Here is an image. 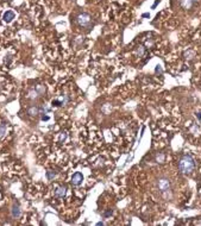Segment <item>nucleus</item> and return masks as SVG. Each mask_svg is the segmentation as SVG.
Instances as JSON below:
<instances>
[{"label":"nucleus","instance_id":"f257e3e1","mask_svg":"<svg viewBox=\"0 0 201 226\" xmlns=\"http://www.w3.org/2000/svg\"><path fill=\"white\" fill-rule=\"evenodd\" d=\"M178 169L181 174L183 175H189L194 172L195 169V160L190 155H183L180 161H178Z\"/></svg>","mask_w":201,"mask_h":226},{"label":"nucleus","instance_id":"f03ea898","mask_svg":"<svg viewBox=\"0 0 201 226\" xmlns=\"http://www.w3.org/2000/svg\"><path fill=\"white\" fill-rule=\"evenodd\" d=\"M170 187H172V183H170V180L167 177H160L157 180V188L160 190L161 193L167 198V193H170Z\"/></svg>","mask_w":201,"mask_h":226},{"label":"nucleus","instance_id":"7ed1b4c3","mask_svg":"<svg viewBox=\"0 0 201 226\" xmlns=\"http://www.w3.org/2000/svg\"><path fill=\"white\" fill-rule=\"evenodd\" d=\"M76 22L81 28H89L90 24H92V16H90L89 13L82 12V13H80V14L77 16Z\"/></svg>","mask_w":201,"mask_h":226},{"label":"nucleus","instance_id":"20e7f679","mask_svg":"<svg viewBox=\"0 0 201 226\" xmlns=\"http://www.w3.org/2000/svg\"><path fill=\"white\" fill-rule=\"evenodd\" d=\"M82 181H83V175L80 172H76L75 174H73L70 183L73 184V186H75V187H79L80 184L82 183Z\"/></svg>","mask_w":201,"mask_h":226},{"label":"nucleus","instance_id":"39448f33","mask_svg":"<svg viewBox=\"0 0 201 226\" xmlns=\"http://www.w3.org/2000/svg\"><path fill=\"white\" fill-rule=\"evenodd\" d=\"M196 0H180V6L183 10H190L195 5Z\"/></svg>","mask_w":201,"mask_h":226},{"label":"nucleus","instance_id":"423d86ee","mask_svg":"<svg viewBox=\"0 0 201 226\" xmlns=\"http://www.w3.org/2000/svg\"><path fill=\"white\" fill-rule=\"evenodd\" d=\"M68 96L67 95H63L62 98H59V99H55V100H53V102H51V105L55 107H59V106H64V105H67V102H68Z\"/></svg>","mask_w":201,"mask_h":226},{"label":"nucleus","instance_id":"0eeeda50","mask_svg":"<svg viewBox=\"0 0 201 226\" xmlns=\"http://www.w3.org/2000/svg\"><path fill=\"white\" fill-rule=\"evenodd\" d=\"M11 214H12V217H13V218H16V219L20 218V215H22V208H20V206H19V203H14V205L12 206Z\"/></svg>","mask_w":201,"mask_h":226},{"label":"nucleus","instance_id":"6e6552de","mask_svg":"<svg viewBox=\"0 0 201 226\" xmlns=\"http://www.w3.org/2000/svg\"><path fill=\"white\" fill-rule=\"evenodd\" d=\"M67 194V187L65 186H59L55 189V196L57 198H64Z\"/></svg>","mask_w":201,"mask_h":226},{"label":"nucleus","instance_id":"1a4fd4ad","mask_svg":"<svg viewBox=\"0 0 201 226\" xmlns=\"http://www.w3.org/2000/svg\"><path fill=\"white\" fill-rule=\"evenodd\" d=\"M14 17H16V13L13 11H6L4 13V16H3V20L5 23H11L12 20L14 19Z\"/></svg>","mask_w":201,"mask_h":226},{"label":"nucleus","instance_id":"9d476101","mask_svg":"<svg viewBox=\"0 0 201 226\" xmlns=\"http://www.w3.org/2000/svg\"><path fill=\"white\" fill-rule=\"evenodd\" d=\"M28 114L31 116V117H37L38 114H41V111H39V107L37 106H30L28 108Z\"/></svg>","mask_w":201,"mask_h":226},{"label":"nucleus","instance_id":"9b49d317","mask_svg":"<svg viewBox=\"0 0 201 226\" xmlns=\"http://www.w3.org/2000/svg\"><path fill=\"white\" fill-rule=\"evenodd\" d=\"M155 161H156V163L163 164L166 162V154L164 152H157L156 156H155Z\"/></svg>","mask_w":201,"mask_h":226},{"label":"nucleus","instance_id":"f8f14e48","mask_svg":"<svg viewBox=\"0 0 201 226\" xmlns=\"http://www.w3.org/2000/svg\"><path fill=\"white\" fill-rule=\"evenodd\" d=\"M136 53L139 57H143V56L145 55V53H147V48L144 47L143 44H139V45H137L136 48Z\"/></svg>","mask_w":201,"mask_h":226},{"label":"nucleus","instance_id":"ddd939ff","mask_svg":"<svg viewBox=\"0 0 201 226\" xmlns=\"http://www.w3.org/2000/svg\"><path fill=\"white\" fill-rule=\"evenodd\" d=\"M41 96V94L38 93V90L36 88L34 89H30L29 90V98L31 99V100H36V99H38Z\"/></svg>","mask_w":201,"mask_h":226},{"label":"nucleus","instance_id":"4468645a","mask_svg":"<svg viewBox=\"0 0 201 226\" xmlns=\"http://www.w3.org/2000/svg\"><path fill=\"white\" fill-rule=\"evenodd\" d=\"M183 57H184V59H193L195 57V51L188 49L187 51H184L183 53Z\"/></svg>","mask_w":201,"mask_h":226},{"label":"nucleus","instance_id":"2eb2a0df","mask_svg":"<svg viewBox=\"0 0 201 226\" xmlns=\"http://www.w3.org/2000/svg\"><path fill=\"white\" fill-rule=\"evenodd\" d=\"M56 175H57V172H55V170H48L47 174H45V176H47L49 181H53L54 178L56 177Z\"/></svg>","mask_w":201,"mask_h":226},{"label":"nucleus","instance_id":"dca6fc26","mask_svg":"<svg viewBox=\"0 0 201 226\" xmlns=\"http://www.w3.org/2000/svg\"><path fill=\"white\" fill-rule=\"evenodd\" d=\"M6 130H7V124L6 123L0 124V138H3L6 135Z\"/></svg>","mask_w":201,"mask_h":226},{"label":"nucleus","instance_id":"f3484780","mask_svg":"<svg viewBox=\"0 0 201 226\" xmlns=\"http://www.w3.org/2000/svg\"><path fill=\"white\" fill-rule=\"evenodd\" d=\"M67 137H68V133H67L65 131L61 132V135H59V143H64L65 139H67Z\"/></svg>","mask_w":201,"mask_h":226},{"label":"nucleus","instance_id":"a211bd4d","mask_svg":"<svg viewBox=\"0 0 201 226\" xmlns=\"http://www.w3.org/2000/svg\"><path fill=\"white\" fill-rule=\"evenodd\" d=\"M39 111H41V114H45V113H48L50 111V108H49L47 105H42V106L39 107Z\"/></svg>","mask_w":201,"mask_h":226},{"label":"nucleus","instance_id":"6ab92c4d","mask_svg":"<svg viewBox=\"0 0 201 226\" xmlns=\"http://www.w3.org/2000/svg\"><path fill=\"white\" fill-rule=\"evenodd\" d=\"M154 44H155V42H154V39H147L145 41V44H144V47L145 48H152L154 47Z\"/></svg>","mask_w":201,"mask_h":226},{"label":"nucleus","instance_id":"aec40b11","mask_svg":"<svg viewBox=\"0 0 201 226\" xmlns=\"http://www.w3.org/2000/svg\"><path fill=\"white\" fill-rule=\"evenodd\" d=\"M36 89L38 90V93H39L41 95L45 93V87H44V86H42V85H38V86L36 87Z\"/></svg>","mask_w":201,"mask_h":226},{"label":"nucleus","instance_id":"412c9836","mask_svg":"<svg viewBox=\"0 0 201 226\" xmlns=\"http://www.w3.org/2000/svg\"><path fill=\"white\" fill-rule=\"evenodd\" d=\"M112 213H113L112 209H107L106 212L102 214V217H104V218H108V217H111V215H112Z\"/></svg>","mask_w":201,"mask_h":226},{"label":"nucleus","instance_id":"4be33fe9","mask_svg":"<svg viewBox=\"0 0 201 226\" xmlns=\"http://www.w3.org/2000/svg\"><path fill=\"white\" fill-rule=\"evenodd\" d=\"M48 113H45V114H42V117H41V119L43 120V121H48L49 119H50V117L49 116H47Z\"/></svg>","mask_w":201,"mask_h":226},{"label":"nucleus","instance_id":"5701e85b","mask_svg":"<svg viewBox=\"0 0 201 226\" xmlns=\"http://www.w3.org/2000/svg\"><path fill=\"white\" fill-rule=\"evenodd\" d=\"M160 1H161V0H156V1H155V4L152 5V8H155V7H156V5H157V4L160 3Z\"/></svg>","mask_w":201,"mask_h":226},{"label":"nucleus","instance_id":"b1692460","mask_svg":"<svg viewBox=\"0 0 201 226\" xmlns=\"http://www.w3.org/2000/svg\"><path fill=\"white\" fill-rule=\"evenodd\" d=\"M142 17L143 18H148V17H150V14H149V13H143Z\"/></svg>","mask_w":201,"mask_h":226},{"label":"nucleus","instance_id":"393cba45","mask_svg":"<svg viewBox=\"0 0 201 226\" xmlns=\"http://www.w3.org/2000/svg\"><path fill=\"white\" fill-rule=\"evenodd\" d=\"M98 1H102V0H98Z\"/></svg>","mask_w":201,"mask_h":226}]
</instances>
